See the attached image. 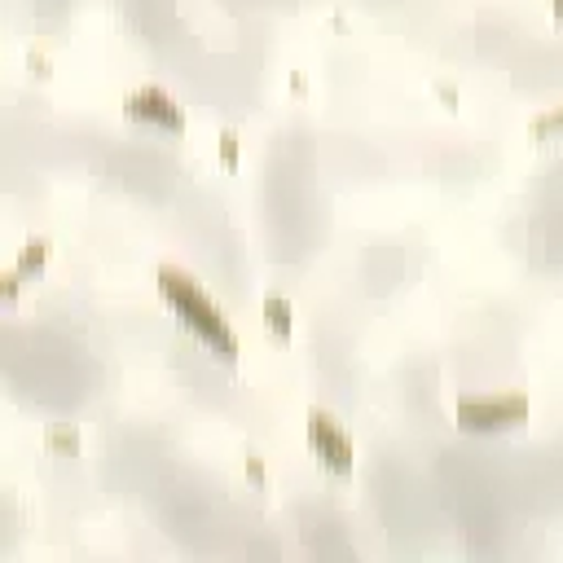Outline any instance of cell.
I'll return each mask as SVG.
<instances>
[{"label":"cell","instance_id":"cell-1","mask_svg":"<svg viewBox=\"0 0 563 563\" xmlns=\"http://www.w3.org/2000/svg\"><path fill=\"white\" fill-rule=\"evenodd\" d=\"M159 291H163V300H168L172 313L181 317V322L190 326L220 361H234L238 357V339H234V330H229L225 313H220V308L207 300L203 291H198V282L190 278V273L163 264V269H159Z\"/></svg>","mask_w":563,"mask_h":563},{"label":"cell","instance_id":"cell-2","mask_svg":"<svg viewBox=\"0 0 563 563\" xmlns=\"http://www.w3.org/2000/svg\"><path fill=\"white\" fill-rule=\"evenodd\" d=\"M524 418H528L524 396H471V401H458V423L467 432H506Z\"/></svg>","mask_w":563,"mask_h":563},{"label":"cell","instance_id":"cell-3","mask_svg":"<svg viewBox=\"0 0 563 563\" xmlns=\"http://www.w3.org/2000/svg\"><path fill=\"white\" fill-rule=\"evenodd\" d=\"M308 445H313V454L326 462L330 476H352V440L344 436V427H339L326 410L308 414Z\"/></svg>","mask_w":563,"mask_h":563},{"label":"cell","instance_id":"cell-4","mask_svg":"<svg viewBox=\"0 0 563 563\" xmlns=\"http://www.w3.org/2000/svg\"><path fill=\"white\" fill-rule=\"evenodd\" d=\"M128 119H141V124H154L163 132H181L185 128L181 106H176L163 88H137V93L128 97Z\"/></svg>","mask_w":563,"mask_h":563},{"label":"cell","instance_id":"cell-5","mask_svg":"<svg viewBox=\"0 0 563 563\" xmlns=\"http://www.w3.org/2000/svg\"><path fill=\"white\" fill-rule=\"evenodd\" d=\"M264 326L282 339L291 335V304H286L282 295H269V300H264Z\"/></svg>","mask_w":563,"mask_h":563},{"label":"cell","instance_id":"cell-6","mask_svg":"<svg viewBox=\"0 0 563 563\" xmlns=\"http://www.w3.org/2000/svg\"><path fill=\"white\" fill-rule=\"evenodd\" d=\"M44 260H49V247H44V242H31L27 251H22V264H18V273H31V269H44Z\"/></svg>","mask_w":563,"mask_h":563},{"label":"cell","instance_id":"cell-7","mask_svg":"<svg viewBox=\"0 0 563 563\" xmlns=\"http://www.w3.org/2000/svg\"><path fill=\"white\" fill-rule=\"evenodd\" d=\"M49 449H58V454H75L80 449V440H75V432H49Z\"/></svg>","mask_w":563,"mask_h":563},{"label":"cell","instance_id":"cell-8","mask_svg":"<svg viewBox=\"0 0 563 563\" xmlns=\"http://www.w3.org/2000/svg\"><path fill=\"white\" fill-rule=\"evenodd\" d=\"M550 128H563V102H559L555 110H550V115L537 119V132H550Z\"/></svg>","mask_w":563,"mask_h":563},{"label":"cell","instance_id":"cell-9","mask_svg":"<svg viewBox=\"0 0 563 563\" xmlns=\"http://www.w3.org/2000/svg\"><path fill=\"white\" fill-rule=\"evenodd\" d=\"M220 154H225V163H238V137H234V132H225V137H220Z\"/></svg>","mask_w":563,"mask_h":563},{"label":"cell","instance_id":"cell-10","mask_svg":"<svg viewBox=\"0 0 563 563\" xmlns=\"http://www.w3.org/2000/svg\"><path fill=\"white\" fill-rule=\"evenodd\" d=\"M18 278H22V273H9V278H5V300H14V295H18Z\"/></svg>","mask_w":563,"mask_h":563},{"label":"cell","instance_id":"cell-11","mask_svg":"<svg viewBox=\"0 0 563 563\" xmlns=\"http://www.w3.org/2000/svg\"><path fill=\"white\" fill-rule=\"evenodd\" d=\"M555 14H559V18H563V0H555Z\"/></svg>","mask_w":563,"mask_h":563}]
</instances>
